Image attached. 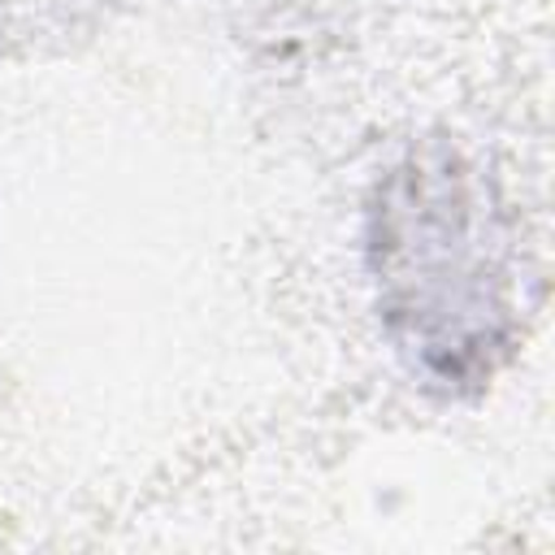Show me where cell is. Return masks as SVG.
I'll return each instance as SVG.
<instances>
[{"mask_svg":"<svg viewBox=\"0 0 555 555\" xmlns=\"http://www.w3.org/2000/svg\"><path fill=\"white\" fill-rule=\"evenodd\" d=\"M373 251L386 321L421 369L442 382L490 369L507 330L503 238L460 160H412L390 178Z\"/></svg>","mask_w":555,"mask_h":555,"instance_id":"obj_1","label":"cell"}]
</instances>
